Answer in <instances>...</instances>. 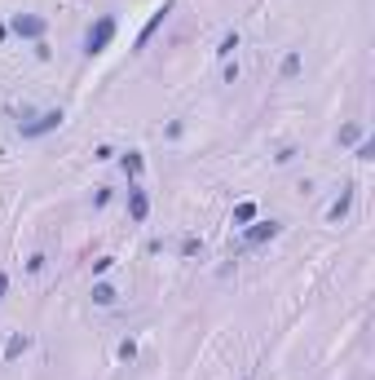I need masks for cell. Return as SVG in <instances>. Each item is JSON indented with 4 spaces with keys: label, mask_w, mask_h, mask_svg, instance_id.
I'll use <instances>...</instances> for the list:
<instances>
[{
    "label": "cell",
    "mask_w": 375,
    "mask_h": 380,
    "mask_svg": "<svg viewBox=\"0 0 375 380\" xmlns=\"http://www.w3.org/2000/svg\"><path fill=\"white\" fill-rule=\"evenodd\" d=\"M146 212H150L146 190H137V186H132V190H128V217H132V221H146Z\"/></svg>",
    "instance_id": "5b68a950"
},
{
    "label": "cell",
    "mask_w": 375,
    "mask_h": 380,
    "mask_svg": "<svg viewBox=\"0 0 375 380\" xmlns=\"http://www.w3.org/2000/svg\"><path fill=\"white\" fill-rule=\"evenodd\" d=\"M349 208H354V195H340V199H335V204H331V212H326V217H331V221H340Z\"/></svg>",
    "instance_id": "ba28073f"
},
{
    "label": "cell",
    "mask_w": 375,
    "mask_h": 380,
    "mask_svg": "<svg viewBox=\"0 0 375 380\" xmlns=\"http://www.w3.org/2000/svg\"><path fill=\"white\" fill-rule=\"evenodd\" d=\"M274 234H278V221H256L247 230V243H265V239H274Z\"/></svg>",
    "instance_id": "8992f818"
},
{
    "label": "cell",
    "mask_w": 375,
    "mask_h": 380,
    "mask_svg": "<svg viewBox=\"0 0 375 380\" xmlns=\"http://www.w3.org/2000/svg\"><path fill=\"white\" fill-rule=\"evenodd\" d=\"M111 40H115V18L102 14V18L89 27V35H84V53L98 58V53H106V44H111Z\"/></svg>",
    "instance_id": "6da1fadb"
},
{
    "label": "cell",
    "mask_w": 375,
    "mask_h": 380,
    "mask_svg": "<svg viewBox=\"0 0 375 380\" xmlns=\"http://www.w3.org/2000/svg\"><path fill=\"white\" fill-rule=\"evenodd\" d=\"M300 76V53H287L283 58V80H296Z\"/></svg>",
    "instance_id": "9c48e42d"
},
{
    "label": "cell",
    "mask_w": 375,
    "mask_h": 380,
    "mask_svg": "<svg viewBox=\"0 0 375 380\" xmlns=\"http://www.w3.org/2000/svg\"><path fill=\"white\" fill-rule=\"evenodd\" d=\"M141 169H146V159H141L137 150H128V155H124V173H132V177H137Z\"/></svg>",
    "instance_id": "7c38bea8"
},
{
    "label": "cell",
    "mask_w": 375,
    "mask_h": 380,
    "mask_svg": "<svg viewBox=\"0 0 375 380\" xmlns=\"http://www.w3.org/2000/svg\"><path fill=\"white\" fill-rule=\"evenodd\" d=\"M234 49H238V31H229L225 40L216 44V58H229V53H234Z\"/></svg>",
    "instance_id": "30bf717a"
},
{
    "label": "cell",
    "mask_w": 375,
    "mask_h": 380,
    "mask_svg": "<svg viewBox=\"0 0 375 380\" xmlns=\"http://www.w3.org/2000/svg\"><path fill=\"white\" fill-rule=\"evenodd\" d=\"M375 155V141H358V159H371Z\"/></svg>",
    "instance_id": "5bb4252c"
},
{
    "label": "cell",
    "mask_w": 375,
    "mask_h": 380,
    "mask_svg": "<svg viewBox=\"0 0 375 380\" xmlns=\"http://www.w3.org/2000/svg\"><path fill=\"white\" fill-rule=\"evenodd\" d=\"M27 345H31L27 336H14V340L5 345V359H18V354H27Z\"/></svg>",
    "instance_id": "8fae6325"
},
{
    "label": "cell",
    "mask_w": 375,
    "mask_h": 380,
    "mask_svg": "<svg viewBox=\"0 0 375 380\" xmlns=\"http://www.w3.org/2000/svg\"><path fill=\"white\" fill-rule=\"evenodd\" d=\"M252 217H256V204H238V208H234V221H238V225H247Z\"/></svg>",
    "instance_id": "4fadbf2b"
},
{
    "label": "cell",
    "mask_w": 375,
    "mask_h": 380,
    "mask_svg": "<svg viewBox=\"0 0 375 380\" xmlns=\"http://www.w3.org/2000/svg\"><path fill=\"white\" fill-rule=\"evenodd\" d=\"M168 14H173V0H164V5H159V9H155V14H150V22H146V27H141V35H137V49H141V44H146L150 35L164 27V18H168Z\"/></svg>",
    "instance_id": "277c9868"
},
{
    "label": "cell",
    "mask_w": 375,
    "mask_h": 380,
    "mask_svg": "<svg viewBox=\"0 0 375 380\" xmlns=\"http://www.w3.org/2000/svg\"><path fill=\"white\" fill-rule=\"evenodd\" d=\"M9 292V275H0V296H5Z\"/></svg>",
    "instance_id": "9a60e30c"
},
{
    "label": "cell",
    "mask_w": 375,
    "mask_h": 380,
    "mask_svg": "<svg viewBox=\"0 0 375 380\" xmlns=\"http://www.w3.org/2000/svg\"><path fill=\"white\" fill-rule=\"evenodd\" d=\"M9 27H14L18 35H27V40H40V35H44V18H35V14H18L14 22H9Z\"/></svg>",
    "instance_id": "3957f363"
},
{
    "label": "cell",
    "mask_w": 375,
    "mask_h": 380,
    "mask_svg": "<svg viewBox=\"0 0 375 380\" xmlns=\"http://www.w3.org/2000/svg\"><path fill=\"white\" fill-rule=\"evenodd\" d=\"M93 301H98V305H115L119 292L111 288V283H93Z\"/></svg>",
    "instance_id": "52a82bcc"
},
{
    "label": "cell",
    "mask_w": 375,
    "mask_h": 380,
    "mask_svg": "<svg viewBox=\"0 0 375 380\" xmlns=\"http://www.w3.org/2000/svg\"><path fill=\"white\" fill-rule=\"evenodd\" d=\"M58 124H62V111H44V115H35L31 124H18V133L22 137H44V133H53Z\"/></svg>",
    "instance_id": "7a4b0ae2"
}]
</instances>
